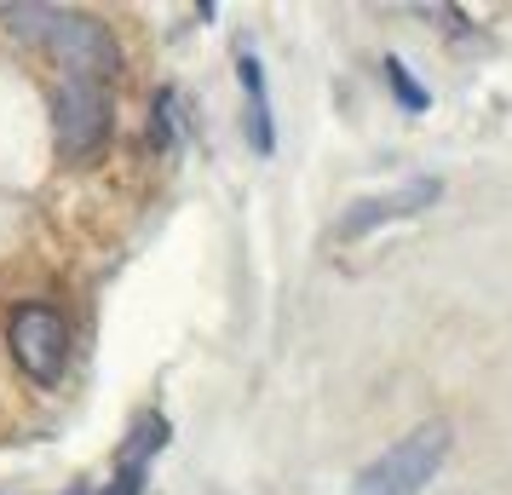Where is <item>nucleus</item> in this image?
Listing matches in <instances>:
<instances>
[{
  "instance_id": "nucleus-1",
  "label": "nucleus",
  "mask_w": 512,
  "mask_h": 495,
  "mask_svg": "<svg viewBox=\"0 0 512 495\" xmlns=\"http://www.w3.org/2000/svg\"><path fill=\"white\" fill-rule=\"evenodd\" d=\"M0 24L6 35H18L24 47H41L64 70V81H110L121 70V47L116 35L87 18V12H75V6H35V0H12V6H0Z\"/></svg>"
},
{
  "instance_id": "nucleus-2",
  "label": "nucleus",
  "mask_w": 512,
  "mask_h": 495,
  "mask_svg": "<svg viewBox=\"0 0 512 495\" xmlns=\"http://www.w3.org/2000/svg\"><path fill=\"white\" fill-rule=\"evenodd\" d=\"M449 444H455L449 421H420L415 432H403L397 444H386L369 467L357 472L351 495H420L449 461Z\"/></svg>"
},
{
  "instance_id": "nucleus-3",
  "label": "nucleus",
  "mask_w": 512,
  "mask_h": 495,
  "mask_svg": "<svg viewBox=\"0 0 512 495\" xmlns=\"http://www.w3.org/2000/svg\"><path fill=\"white\" fill-rule=\"evenodd\" d=\"M6 346L18 357L35 386H58L64 380V363H70V329L52 306H18L12 323H6Z\"/></svg>"
},
{
  "instance_id": "nucleus-4",
  "label": "nucleus",
  "mask_w": 512,
  "mask_h": 495,
  "mask_svg": "<svg viewBox=\"0 0 512 495\" xmlns=\"http://www.w3.org/2000/svg\"><path fill=\"white\" fill-rule=\"evenodd\" d=\"M52 133L70 162H87L110 139V98L98 81H58L52 87Z\"/></svg>"
},
{
  "instance_id": "nucleus-5",
  "label": "nucleus",
  "mask_w": 512,
  "mask_h": 495,
  "mask_svg": "<svg viewBox=\"0 0 512 495\" xmlns=\"http://www.w3.org/2000/svg\"><path fill=\"white\" fill-rule=\"evenodd\" d=\"M443 196V179H409V185H397V190H386V196H363V202H351L346 208V219H340V236H369V231H380V225H397V219H415V213H426L432 202Z\"/></svg>"
},
{
  "instance_id": "nucleus-6",
  "label": "nucleus",
  "mask_w": 512,
  "mask_h": 495,
  "mask_svg": "<svg viewBox=\"0 0 512 495\" xmlns=\"http://www.w3.org/2000/svg\"><path fill=\"white\" fill-rule=\"evenodd\" d=\"M236 75H242V87H248V139H254L259 156H271V150H277V127H271V93H265V70H259L254 52L236 58Z\"/></svg>"
},
{
  "instance_id": "nucleus-7",
  "label": "nucleus",
  "mask_w": 512,
  "mask_h": 495,
  "mask_svg": "<svg viewBox=\"0 0 512 495\" xmlns=\"http://www.w3.org/2000/svg\"><path fill=\"white\" fill-rule=\"evenodd\" d=\"M162 444H167V421H162V415L139 421L133 444L121 449V472L110 478V490H104V495H139V484H144V461H150V455H156Z\"/></svg>"
},
{
  "instance_id": "nucleus-8",
  "label": "nucleus",
  "mask_w": 512,
  "mask_h": 495,
  "mask_svg": "<svg viewBox=\"0 0 512 495\" xmlns=\"http://www.w3.org/2000/svg\"><path fill=\"white\" fill-rule=\"evenodd\" d=\"M386 81H392V93L403 110H426V87H415V75H409L403 58H386Z\"/></svg>"
}]
</instances>
